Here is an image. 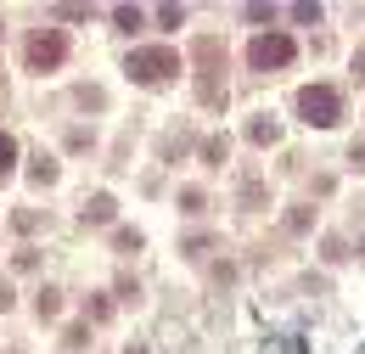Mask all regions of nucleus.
Wrapping results in <instances>:
<instances>
[{
    "instance_id": "nucleus-1",
    "label": "nucleus",
    "mask_w": 365,
    "mask_h": 354,
    "mask_svg": "<svg viewBox=\"0 0 365 354\" xmlns=\"http://www.w3.org/2000/svg\"><path fill=\"white\" fill-rule=\"evenodd\" d=\"M124 74H130L135 85H163V79L180 74V51H175V45H140V51H130Z\"/></svg>"
},
{
    "instance_id": "nucleus-2",
    "label": "nucleus",
    "mask_w": 365,
    "mask_h": 354,
    "mask_svg": "<svg viewBox=\"0 0 365 354\" xmlns=\"http://www.w3.org/2000/svg\"><path fill=\"white\" fill-rule=\"evenodd\" d=\"M298 118H304V124H315V130H331V124L343 118L337 90H331V85H304V90H298Z\"/></svg>"
},
{
    "instance_id": "nucleus-3",
    "label": "nucleus",
    "mask_w": 365,
    "mask_h": 354,
    "mask_svg": "<svg viewBox=\"0 0 365 354\" xmlns=\"http://www.w3.org/2000/svg\"><path fill=\"white\" fill-rule=\"evenodd\" d=\"M62 56H68L62 29H34V34H29V45H23V62H29V74H51Z\"/></svg>"
},
{
    "instance_id": "nucleus-4",
    "label": "nucleus",
    "mask_w": 365,
    "mask_h": 354,
    "mask_svg": "<svg viewBox=\"0 0 365 354\" xmlns=\"http://www.w3.org/2000/svg\"><path fill=\"white\" fill-rule=\"evenodd\" d=\"M292 51H298V45L270 29V34H259V40L247 45V62H253V68H287V62H292Z\"/></svg>"
},
{
    "instance_id": "nucleus-5",
    "label": "nucleus",
    "mask_w": 365,
    "mask_h": 354,
    "mask_svg": "<svg viewBox=\"0 0 365 354\" xmlns=\"http://www.w3.org/2000/svg\"><path fill=\"white\" fill-rule=\"evenodd\" d=\"M113 214H118V203L107 191H96L91 203H85V225H113Z\"/></svg>"
},
{
    "instance_id": "nucleus-6",
    "label": "nucleus",
    "mask_w": 365,
    "mask_h": 354,
    "mask_svg": "<svg viewBox=\"0 0 365 354\" xmlns=\"http://www.w3.org/2000/svg\"><path fill=\"white\" fill-rule=\"evenodd\" d=\"M29 180H34V186H51V180H56V158H51V152H40V158L29 163Z\"/></svg>"
},
{
    "instance_id": "nucleus-7",
    "label": "nucleus",
    "mask_w": 365,
    "mask_h": 354,
    "mask_svg": "<svg viewBox=\"0 0 365 354\" xmlns=\"http://www.w3.org/2000/svg\"><path fill=\"white\" fill-rule=\"evenodd\" d=\"M34 310H40V320H56V315H62V293H56V287H46V293L34 298Z\"/></svg>"
},
{
    "instance_id": "nucleus-8",
    "label": "nucleus",
    "mask_w": 365,
    "mask_h": 354,
    "mask_svg": "<svg viewBox=\"0 0 365 354\" xmlns=\"http://www.w3.org/2000/svg\"><path fill=\"white\" fill-rule=\"evenodd\" d=\"M113 23H118V29H130V34H135L140 23H146V11H140V6H113Z\"/></svg>"
},
{
    "instance_id": "nucleus-9",
    "label": "nucleus",
    "mask_w": 365,
    "mask_h": 354,
    "mask_svg": "<svg viewBox=\"0 0 365 354\" xmlns=\"http://www.w3.org/2000/svg\"><path fill=\"white\" fill-rule=\"evenodd\" d=\"M275 135H281V130H275V118H253V130H247V141H253V146H270Z\"/></svg>"
},
{
    "instance_id": "nucleus-10",
    "label": "nucleus",
    "mask_w": 365,
    "mask_h": 354,
    "mask_svg": "<svg viewBox=\"0 0 365 354\" xmlns=\"http://www.w3.org/2000/svg\"><path fill=\"white\" fill-rule=\"evenodd\" d=\"M11 169H17V141H11V135L0 130V180L11 175Z\"/></svg>"
},
{
    "instance_id": "nucleus-11",
    "label": "nucleus",
    "mask_w": 365,
    "mask_h": 354,
    "mask_svg": "<svg viewBox=\"0 0 365 354\" xmlns=\"http://www.w3.org/2000/svg\"><path fill=\"white\" fill-rule=\"evenodd\" d=\"M225 152H230V146H225V135H208V141H202V158H208V163H220Z\"/></svg>"
},
{
    "instance_id": "nucleus-12",
    "label": "nucleus",
    "mask_w": 365,
    "mask_h": 354,
    "mask_svg": "<svg viewBox=\"0 0 365 354\" xmlns=\"http://www.w3.org/2000/svg\"><path fill=\"white\" fill-rule=\"evenodd\" d=\"M85 315H91V320H107V315H113V304H107V298H101V293H96L91 304H85Z\"/></svg>"
},
{
    "instance_id": "nucleus-13",
    "label": "nucleus",
    "mask_w": 365,
    "mask_h": 354,
    "mask_svg": "<svg viewBox=\"0 0 365 354\" xmlns=\"http://www.w3.org/2000/svg\"><path fill=\"white\" fill-rule=\"evenodd\" d=\"M158 23H169V29H180V23H185V6H163V11H158Z\"/></svg>"
},
{
    "instance_id": "nucleus-14",
    "label": "nucleus",
    "mask_w": 365,
    "mask_h": 354,
    "mask_svg": "<svg viewBox=\"0 0 365 354\" xmlns=\"http://www.w3.org/2000/svg\"><path fill=\"white\" fill-rule=\"evenodd\" d=\"M113 242H118V248H124V253H140V231H118V236H113Z\"/></svg>"
},
{
    "instance_id": "nucleus-15",
    "label": "nucleus",
    "mask_w": 365,
    "mask_h": 354,
    "mask_svg": "<svg viewBox=\"0 0 365 354\" xmlns=\"http://www.w3.org/2000/svg\"><path fill=\"white\" fill-rule=\"evenodd\" d=\"M56 17L62 23H79V17H91V6H56Z\"/></svg>"
},
{
    "instance_id": "nucleus-16",
    "label": "nucleus",
    "mask_w": 365,
    "mask_h": 354,
    "mask_svg": "<svg viewBox=\"0 0 365 354\" xmlns=\"http://www.w3.org/2000/svg\"><path fill=\"white\" fill-rule=\"evenodd\" d=\"M91 343V326H68V349H85Z\"/></svg>"
},
{
    "instance_id": "nucleus-17",
    "label": "nucleus",
    "mask_w": 365,
    "mask_h": 354,
    "mask_svg": "<svg viewBox=\"0 0 365 354\" xmlns=\"http://www.w3.org/2000/svg\"><path fill=\"white\" fill-rule=\"evenodd\" d=\"M292 17H298V23H320V6H309V0H304V6H292Z\"/></svg>"
},
{
    "instance_id": "nucleus-18",
    "label": "nucleus",
    "mask_w": 365,
    "mask_h": 354,
    "mask_svg": "<svg viewBox=\"0 0 365 354\" xmlns=\"http://www.w3.org/2000/svg\"><path fill=\"white\" fill-rule=\"evenodd\" d=\"M11 310V287H6V281H0V315Z\"/></svg>"
},
{
    "instance_id": "nucleus-19",
    "label": "nucleus",
    "mask_w": 365,
    "mask_h": 354,
    "mask_svg": "<svg viewBox=\"0 0 365 354\" xmlns=\"http://www.w3.org/2000/svg\"><path fill=\"white\" fill-rule=\"evenodd\" d=\"M349 158H354V169H365V146H360V141H354V152H349Z\"/></svg>"
},
{
    "instance_id": "nucleus-20",
    "label": "nucleus",
    "mask_w": 365,
    "mask_h": 354,
    "mask_svg": "<svg viewBox=\"0 0 365 354\" xmlns=\"http://www.w3.org/2000/svg\"><path fill=\"white\" fill-rule=\"evenodd\" d=\"M354 74H360V79H365V51H354Z\"/></svg>"
},
{
    "instance_id": "nucleus-21",
    "label": "nucleus",
    "mask_w": 365,
    "mask_h": 354,
    "mask_svg": "<svg viewBox=\"0 0 365 354\" xmlns=\"http://www.w3.org/2000/svg\"><path fill=\"white\" fill-rule=\"evenodd\" d=\"M124 354H146V349H124Z\"/></svg>"
}]
</instances>
